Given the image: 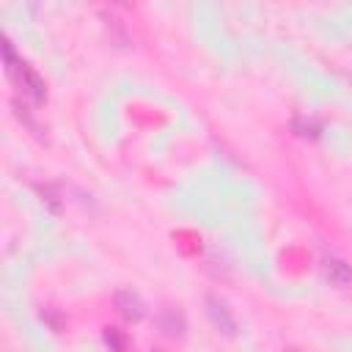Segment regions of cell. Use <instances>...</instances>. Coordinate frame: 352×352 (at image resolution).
<instances>
[{"mask_svg":"<svg viewBox=\"0 0 352 352\" xmlns=\"http://www.w3.org/2000/svg\"><path fill=\"white\" fill-rule=\"evenodd\" d=\"M204 305H206V316L212 319V324L217 327V333H223V336L231 338L236 333V319H234L228 302L223 297H217V294L209 292V294H204Z\"/></svg>","mask_w":352,"mask_h":352,"instance_id":"7a4b0ae2","label":"cell"},{"mask_svg":"<svg viewBox=\"0 0 352 352\" xmlns=\"http://www.w3.org/2000/svg\"><path fill=\"white\" fill-rule=\"evenodd\" d=\"M283 352H300V349H294V346H289V349H283Z\"/></svg>","mask_w":352,"mask_h":352,"instance_id":"52a82bcc","label":"cell"},{"mask_svg":"<svg viewBox=\"0 0 352 352\" xmlns=\"http://www.w3.org/2000/svg\"><path fill=\"white\" fill-rule=\"evenodd\" d=\"M154 352H168V349H162V346H157V349H154Z\"/></svg>","mask_w":352,"mask_h":352,"instance_id":"ba28073f","label":"cell"},{"mask_svg":"<svg viewBox=\"0 0 352 352\" xmlns=\"http://www.w3.org/2000/svg\"><path fill=\"white\" fill-rule=\"evenodd\" d=\"M38 192H41V201L52 209V212H58L60 209V201H58V190L52 187V184H38Z\"/></svg>","mask_w":352,"mask_h":352,"instance_id":"8992f818","label":"cell"},{"mask_svg":"<svg viewBox=\"0 0 352 352\" xmlns=\"http://www.w3.org/2000/svg\"><path fill=\"white\" fill-rule=\"evenodd\" d=\"M126 352H129V349H126Z\"/></svg>","mask_w":352,"mask_h":352,"instance_id":"9c48e42d","label":"cell"},{"mask_svg":"<svg viewBox=\"0 0 352 352\" xmlns=\"http://www.w3.org/2000/svg\"><path fill=\"white\" fill-rule=\"evenodd\" d=\"M113 305H116V311H118L126 322H140V319L146 316V305H143L140 294H135V292H129V289H118V292L113 294Z\"/></svg>","mask_w":352,"mask_h":352,"instance_id":"3957f363","label":"cell"},{"mask_svg":"<svg viewBox=\"0 0 352 352\" xmlns=\"http://www.w3.org/2000/svg\"><path fill=\"white\" fill-rule=\"evenodd\" d=\"M157 327H160L165 336H170V338H182V336H184L187 322H184L182 311H176V308L165 305V308H160V314H157Z\"/></svg>","mask_w":352,"mask_h":352,"instance_id":"5b68a950","label":"cell"},{"mask_svg":"<svg viewBox=\"0 0 352 352\" xmlns=\"http://www.w3.org/2000/svg\"><path fill=\"white\" fill-rule=\"evenodd\" d=\"M322 270H324V278L338 286V289H352V264H346L344 258L338 256H324L322 258Z\"/></svg>","mask_w":352,"mask_h":352,"instance_id":"277c9868","label":"cell"},{"mask_svg":"<svg viewBox=\"0 0 352 352\" xmlns=\"http://www.w3.org/2000/svg\"><path fill=\"white\" fill-rule=\"evenodd\" d=\"M3 58H6V72H8V77L19 85V91H22L25 96H30L33 102H44V99H47L44 80L38 77V72H36L30 63H25L22 58H16V52H14V47H11L8 38L3 41Z\"/></svg>","mask_w":352,"mask_h":352,"instance_id":"6da1fadb","label":"cell"}]
</instances>
